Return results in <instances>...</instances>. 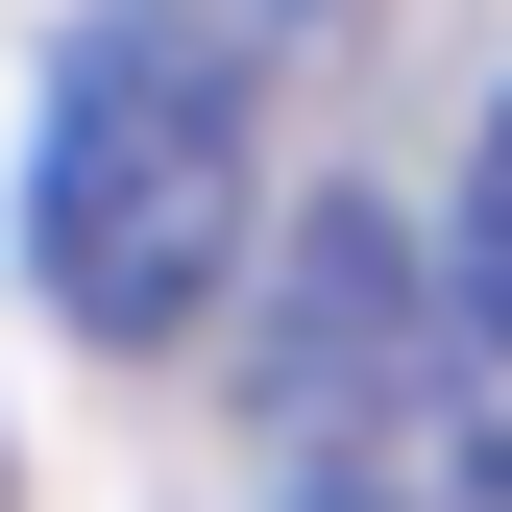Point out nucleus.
<instances>
[{
	"mask_svg": "<svg viewBox=\"0 0 512 512\" xmlns=\"http://www.w3.org/2000/svg\"><path fill=\"white\" fill-rule=\"evenodd\" d=\"M244 269V25H171V0H122V25L49 49V122H25V293L74 317L98 366L196 342Z\"/></svg>",
	"mask_w": 512,
	"mask_h": 512,
	"instance_id": "obj_1",
	"label": "nucleus"
},
{
	"mask_svg": "<svg viewBox=\"0 0 512 512\" xmlns=\"http://www.w3.org/2000/svg\"><path fill=\"white\" fill-rule=\"evenodd\" d=\"M415 366H464V293H439L366 196H317L293 269H269V317H244V439H269V464H342Z\"/></svg>",
	"mask_w": 512,
	"mask_h": 512,
	"instance_id": "obj_2",
	"label": "nucleus"
},
{
	"mask_svg": "<svg viewBox=\"0 0 512 512\" xmlns=\"http://www.w3.org/2000/svg\"><path fill=\"white\" fill-rule=\"evenodd\" d=\"M439 293H464V342H512V98L464 122V269Z\"/></svg>",
	"mask_w": 512,
	"mask_h": 512,
	"instance_id": "obj_3",
	"label": "nucleus"
},
{
	"mask_svg": "<svg viewBox=\"0 0 512 512\" xmlns=\"http://www.w3.org/2000/svg\"><path fill=\"white\" fill-rule=\"evenodd\" d=\"M317 512H366V488H317Z\"/></svg>",
	"mask_w": 512,
	"mask_h": 512,
	"instance_id": "obj_4",
	"label": "nucleus"
}]
</instances>
